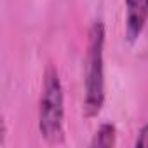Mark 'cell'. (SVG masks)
<instances>
[{
  "instance_id": "1",
  "label": "cell",
  "mask_w": 148,
  "mask_h": 148,
  "mask_svg": "<svg viewBox=\"0 0 148 148\" xmlns=\"http://www.w3.org/2000/svg\"><path fill=\"white\" fill-rule=\"evenodd\" d=\"M105 105V25L96 19L89 28L84 58V115L94 119Z\"/></svg>"
},
{
  "instance_id": "2",
  "label": "cell",
  "mask_w": 148,
  "mask_h": 148,
  "mask_svg": "<svg viewBox=\"0 0 148 148\" xmlns=\"http://www.w3.org/2000/svg\"><path fill=\"white\" fill-rule=\"evenodd\" d=\"M38 131L49 145L64 141V92L59 71L54 64H47L42 79L38 98Z\"/></svg>"
},
{
  "instance_id": "3",
  "label": "cell",
  "mask_w": 148,
  "mask_h": 148,
  "mask_svg": "<svg viewBox=\"0 0 148 148\" xmlns=\"http://www.w3.org/2000/svg\"><path fill=\"white\" fill-rule=\"evenodd\" d=\"M148 21V0H125V37L134 44Z\"/></svg>"
},
{
  "instance_id": "4",
  "label": "cell",
  "mask_w": 148,
  "mask_h": 148,
  "mask_svg": "<svg viewBox=\"0 0 148 148\" xmlns=\"http://www.w3.org/2000/svg\"><path fill=\"white\" fill-rule=\"evenodd\" d=\"M117 143V127L110 122L101 124L99 129L94 132L89 146L91 148H112Z\"/></svg>"
},
{
  "instance_id": "5",
  "label": "cell",
  "mask_w": 148,
  "mask_h": 148,
  "mask_svg": "<svg viewBox=\"0 0 148 148\" xmlns=\"http://www.w3.org/2000/svg\"><path fill=\"white\" fill-rule=\"evenodd\" d=\"M136 146H148V124L141 127L138 139H136Z\"/></svg>"
}]
</instances>
